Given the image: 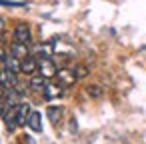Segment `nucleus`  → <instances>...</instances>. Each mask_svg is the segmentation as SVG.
Wrapping results in <instances>:
<instances>
[{"label":"nucleus","mask_w":146,"mask_h":144,"mask_svg":"<svg viewBox=\"0 0 146 144\" xmlns=\"http://www.w3.org/2000/svg\"><path fill=\"white\" fill-rule=\"evenodd\" d=\"M12 36H14V42H22V44H30L32 42V30H30V26L26 22H18L14 26Z\"/></svg>","instance_id":"1"},{"label":"nucleus","mask_w":146,"mask_h":144,"mask_svg":"<svg viewBox=\"0 0 146 144\" xmlns=\"http://www.w3.org/2000/svg\"><path fill=\"white\" fill-rule=\"evenodd\" d=\"M56 72H58V68L52 58H38V74L40 76L50 80V78H56Z\"/></svg>","instance_id":"2"},{"label":"nucleus","mask_w":146,"mask_h":144,"mask_svg":"<svg viewBox=\"0 0 146 144\" xmlns=\"http://www.w3.org/2000/svg\"><path fill=\"white\" fill-rule=\"evenodd\" d=\"M76 80H78V78H76L74 70H70V68H60V70L56 72V84L62 86V88H70V86H74Z\"/></svg>","instance_id":"3"},{"label":"nucleus","mask_w":146,"mask_h":144,"mask_svg":"<svg viewBox=\"0 0 146 144\" xmlns=\"http://www.w3.org/2000/svg\"><path fill=\"white\" fill-rule=\"evenodd\" d=\"M20 72L26 74V76H34V74H38V58H34V56L24 58V60L20 62Z\"/></svg>","instance_id":"4"},{"label":"nucleus","mask_w":146,"mask_h":144,"mask_svg":"<svg viewBox=\"0 0 146 144\" xmlns=\"http://www.w3.org/2000/svg\"><path fill=\"white\" fill-rule=\"evenodd\" d=\"M10 54H12L14 58H18L20 62H22L24 58L32 56V54H30L28 44H22V42H12V44H10Z\"/></svg>","instance_id":"5"},{"label":"nucleus","mask_w":146,"mask_h":144,"mask_svg":"<svg viewBox=\"0 0 146 144\" xmlns=\"http://www.w3.org/2000/svg\"><path fill=\"white\" fill-rule=\"evenodd\" d=\"M30 104L28 102H20L18 108H16V122L18 126H26L28 124V116H30Z\"/></svg>","instance_id":"6"},{"label":"nucleus","mask_w":146,"mask_h":144,"mask_svg":"<svg viewBox=\"0 0 146 144\" xmlns=\"http://www.w3.org/2000/svg\"><path fill=\"white\" fill-rule=\"evenodd\" d=\"M18 108V106H16ZM16 108H8V110H4L2 112V118H4V124H6V128L12 132V130H16V126H18V122H16Z\"/></svg>","instance_id":"7"},{"label":"nucleus","mask_w":146,"mask_h":144,"mask_svg":"<svg viewBox=\"0 0 146 144\" xmlns=\"http://www.w3.org/2000/svg\"><path fill=\"white\" fill-rule=\"evenodd\" d=\"M42 94H44L46 100H54V98H60L64 94V88L58 86V84H46V88H44Z\"/></svg>","instance_id":"8"},{"label":"nucleus","mask_w":146,"mask_h":144,"mask_svg":"<svg viewBox=\"0 0 146 144\" xmlns=\"http://www.w3.org/2000/svg\"><path fill=\"white\" fill-rule=\"evenodd\" d=\"M62 114H64V108H62V106H48V108H46V116H48V120H50L54 126L62 120Z\"/></svg>","instance_id":"9"},{"label":"nucleus","mask_w":146,"mask_h":144,"mask_svg":"<svg viewBox=\"0 0 146 144\" xmlns=\"http://www.w3.org/2000/svg\"><path fill=\"white\" fill-rule=\"evenodd\" d=\"M46 78L44 76H40V74H34V76H30V82H28V86L34 90V92H44V88H46Z\"/></svg>","instance_id":"10"},{"label":"nucleus","mask_w":146,"mask_h":144,"mask_svg":"<svg viewBox=\"0 0 146 144\" xmlns=\"http://www.w3.org/2000/svg\"><path fill=\"white\" fill-rule=\"evenodd\" d=\"M26 126H30V130H34V132H42V116H40V112L32 110L30 116H28V124Z\"/></svg>","instance_id":"11"},{"label":"nucleus","mask_w":146,"mask_h":144,"mask_svg":"<svg viewBox=\"0 0 146 144\" xmlns=\"http://www.w3.org/2000/svg\"><path fill=\"white\" fill-rule=\"evenodd\" d=\"M4 68H6L8 72L18 74V72H20V60H18V58H14L12 54H6V58H4Z\"/></svg>","instance_id":"12"},{"label":"nucleus","mask_w":146,"mask_h":144,"mask_svg":"<svg viewBox=\"0 0 146 144\" xmlns=\"http://www.w3.org/2000/svg\"><path fill=\"white\" fill-rule=\"evenodd\" d=\"M86 92H88L92 98H102V94H104L102 86H98V84H90V86H86Z\"/></svg>","instance_id":"13"},{"label":"nucleus","mask_w":146,"mask_h":144,"mask_svg":"<svg viewBox=\"0 0 146 144\" xmlns=\"http://www.w3.org/2000/svg\"><path fill=\"white\" fill-rule=\"evenodd\" d=\"M72 70H74V74H76V78H78V80H82V78H86V76H88V66H84V64H76Z\"/></svg>","instance_id":"14"},{"label":"nucleus","mask_w":146,"mask_h":144,"mask_svg":"<svg viewBox=\"0 0 146 144\" xmlns=\"http://www.w3.org/2000/svg\"><path fill=\"white\" fill-rule=\"evenodd\" d=\"M0 6H14V8H18V6H24V2H14V0H0Z\"/></svg>","instance_id":"15"},{"label":"nucleus","mask_w":146,"mask_h":144,"mask_svg":"<svg viewBox=\"0 0 146 144\" xmlns=\"http://www.w3.org/2000/svg\"><path fill=\"white\" fill-rule=\"evenodd\" d=\"M4 84H6V70H4V68H0V86L4 88Z\"/></svg>","instance_id":"16"},{"label":"nucleus","mask_w":146,"mask_h":144,"mask_svg":"<svg viewBox=\"0 0 146 144\" xmlns=\"http://www.w3.org/2000/svg\"><path fill=\"white\" fill-rule=\"evenodd\" d=\"M4 28H6V20L0 16V32H4Z\"/></svg>","instance_id":"17"},{"label":"nucleus","mask_w":146,"mask_h":144,"mask_svg":"<svg viewBox=\"0 0 146 144\" xmlns=\"http://www.w3.org/2000/svg\"><path fill=\"white\" fill-rule=\"evenodd\" d=\"M4 58H6V52L0 48V64H4Z\"/></svg>","instance_id":"18"},{"label":"nucleus","mask_w":146,"mask_h":144,"mask_svg":"<svg viewBox=\"0 0 146 144\" xmlns=\"http://www.w3.org/2000/svg\"><path fill=\"white\" fill-rule=\"evenodd\" d=\"M4 98V90H2V86H0V100Z\"/></svg>","instance_id":"19"}]
</instances>
